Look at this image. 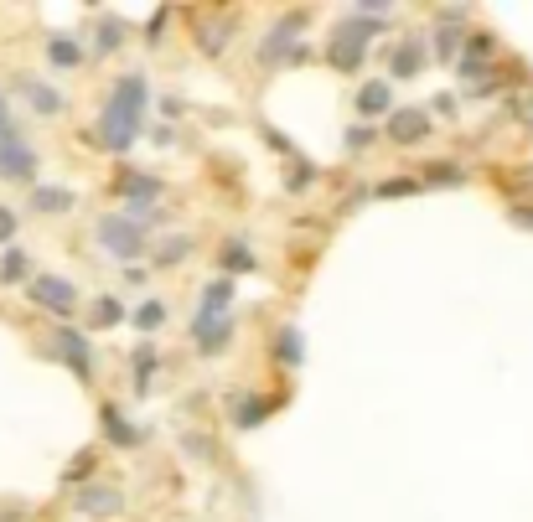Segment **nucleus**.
<instances>
[{"label": "nucleus", "mask_w": 533, "mask_h": 522, "mask_svg": "<svg viewBox=\"0 0 533 522\" xmlns=\"http://www.w3.org/2000/svg\"><path fill=\"white\" fill-rule=\"evenodd\" d=\"M37 150H32V140H26V135H16V140H6V145H0V176H6V181H21V187H26V181H37Z\"/></svg>", "instance_id": "obj_6"}, {"label": "nucleus", "mask_w": 533, "mask_h": 522, "mask_svg": "<svg viewBox=\"0 0 533 522\" xmlns=\"http://www.w3.org/2000/svg\"><path fill=\"white\" fill-rule=\"evenodd\" d=\"M73 202H78V197H73L68 187H37V192H32V207H37V212H68Z\"/></svg>", "instance_id": "obj_18"}, {"label": "nucleus", "mask_w": 533, "mask_h": 522, "mask_svg": "<svg viewBox=\"0 0 533 522\" xmlns=\"http://www.w3.org/2000/svg\"><path fill=\"white\" fill-rule=\"evenodd\" d=\"M161 321H166V305L161 300H145L140 311H135V331H156Z\"/></svg>", "instance_id": "obj_25"}, {"label": "nucleus", "mask_w": 533, "mask_h": 522, "mask_svg": "<svg viewBox=\"0 0 533 522\" xmlns=\"http://www.w3.org/2000/svg\"><path fill=\"white\" fill-rule=\"evenodd\" d=\"M78 512H88V517H120L125 512V497L114 486H83L78 491Z\"/></svg>", "instance_id": "obj_8"}, {"label": "nucleus", "mask_w": 533, "mask_h": 522, "mask_svg": "<svg viewBox=\"0 0 533 522\" xmlns=\"http://www.w3.org/2000/svg\"><path fill=\"white\" fill-rule=\"evenodd\" d=\"M270 409H280V398H239V404H233V424L254 429V424L270 419Z\"/></svg>", "instance_id": "obj_13"}, {"label": "nucleus", "mask_w": 533, "mask_h": 522, "mask_svg": "<svg viewBox=\"0 0 533 522\" xmlns=\"http://www.w3.org/2000/svg\"><path fill=\"white\" fill-rule=\"evenodd\" d=\"M301 357H306L301 331H295V326H285V331H280V362H285V367H301Z\"/></svg>", "instance_id": "obj_20"}, {"label": "nucleus", "mask_w": 533, "mask_h": 522, "mask_svg": "<svg viewBox=\"0 0 533 522\" xmlns=\"http://www.w3.org/2000/svg\"><path fill=\"white\" fill-rule=\"evenodd\" d=\"M409 192H420V181H409V176L383 181V187H378V197H409Z\"/></svg>", "instance_id": "obj_29"}, {"label": "nucleus", "mask_w": 533, "mask_h": 522, "mask_svg": "<svg viewBox=\"0 0 533 522\" xmlns=\"http://www.w3.org/2000/svg\"><path fill=\"white\" fill-rule=\"evenodd\" d=\"M492 52H497V42H492L487 32H477V37H471V42H466V63H487V57H492Z\"/></svg>", "instance_id": "obj_27"}, {"label": "nucleus", "mask_w": 533, "mask_h": 522, "mask_svg": "<svg viewBox=\"0 0 533 522\" xmlns=\"http://www.w3.org/2000/svg\"><path fill=\"white\" fill-rule=\"evenodd\" d=\"M228 305H233V280L223 274V280H213V285L202 290V311H197V321H218Z\"/></svg>", "instance_id": "obj_12"}, {"label": "nucleus", "mask_w": 533, "mask_h": 522, "mask_svg": "<svg viewBox=\"0 0 533 522\" xmlns=\"http://www.w3.org/2000/svg\"><path fill=\"white\" fill-rule=\"evenodd\" d=\"M420 68H425V47H420V42H399L394 57H389V73H394V78H414Z\"/></svg>", "instance_id": "obj_14"}, {"label": "nucleus", "mask_w": 533, "mask_h": 522, "mask_svg": "<svg viewBox=\"0 0 533 522\" xmlns=\"http://www.w3.org/2000/svg\"><path fill=\"white\" fill-rule=\"evenodd\" d=\"M0 280H6V285L26 280V249H6V254H0Z\"/></svg>", "instance_id": "obj_23"}, {"label": "nucleus", "mask_w": 533, "mask_h": 522, "mask_svg": "<svg viewBox=\"0 0 533 522\" xmlns=\"http://www.w3.org/2000/svg\"><path fill=\"white\" fill-rule=\"evenodd\" d=\"M192 342H197L202 357L223 352V347L233 342V321H228V316H218V321H197V326H192Z\"/></svg>", "instance_id": "obj_10"}, {"label": "nucleus", "mask_w": 533, "mask_h": 522, "mask_svg": "<svg viewBox=\"0 0 533 522\" xmlns=\"http://www.w3.org/2000/svg\"><path fill=\"white\" fill-rule=\"evenodd\" d=\"M16 88H21V99L32 104L42 119H52V114H63V94L57 88H47L42 78H16Z\"/></svg>", "instance_id": "obj_9"}, {"label": "nucleus", "mask_w": 533, "mask_h": 522, "mask_svg": "<svg viewBox=\"0 0 533 522\" xmlns=\"http://www.w3.org/2000/svg\"><path fill=\"white\" fill-rule=\"evenodd\" d=\"M301 26H306V11L280 16V21H275V32L264 37V47H259V63H270V68H275V63H301L306 47L295 42V37H301Z\"/></svg>", "instance_id": "obj_3"}, {"label": "nucleus", "mask_w": 533, "mask_h": 522, "mask_svg": "<svg viewBox=\"0 0 533 522\" xmlns=\"http://www.w3.org/2000/svg\"><path fill=\"white\" fill-rule=\"evenodd\" d=\"M358 109L373 119V114H394V88L383 83V78H373V83H363L358 88Z\"/></svg>", "instance_id": "obj_11"}, {"label": "nucleus", "mask_w": 533, "mask_h": 522, "mask_svg": "<svg viewBox=\"0 0 533 522\" xmlns=\"http://www.w3.org/2000/svg\"><path fill=\"white\" fill-rule=\"evenodd\" d=\"M120 321H125V305L114 295H99L94 300V326H120Z\"/></svg>", "instance_id": "obj_21"}, {"label": "nucleus", "mask_w": 533, "mask_h": 522, "mask_svg": "<svg viewBox=\"0 0 533 522\" xmlns=\"http://www.w3.org/2000/svg\"><path fill=\"white\" fill-rule=\"evenodd\" d=\"M104 435H109L114 445H120V450H130V445L140 440V435H135V424H125L114 404H104Z\"/></svg>", "instance_id": "obj_17"}, {"label": "nucleus", "mask_w": 533, "mask_h": 522, "mask_svg": "<svg viewBox=\"0 0 533 522\" xmlns=\"http://www.w3.org/2000/svg\"><path fill=\"white\" fill-rule=\"evenodd\" d=\"M21 130H16V119H11V104H6V88H0V145L6 140H16Z\"/></svg>", "instance_id": "obj_28"}, {"label": "nucleus", "mask_w": 533, "mask_h": 522, "mask_svg": "<svg viewBox=\"0 0 533 522\" xmlns=\"http://www.w3.org/2000/svg\"><path fill=\"white\" fill-rule=\"evenodd\" d=\"M99 243L114 254V259H140L145 254V228L140 223H130L125 212H109V218H99Z\"/></svg>", "instance_id": "obj_4"}, {"label": "nucleus", "mask_w": 533, "mask_h": 522, "mask_svg": "<svg viewBox=\"0 0 533 522\" xmlns=\"http://www.w3.org/2000/svg\"><path fill=\"white\" fill-rule=\"evenodd\" d=\"M47 63H57V68H78V63H83V47H78L73 37H47Z\"/></svg>", "instance_id": "obj_16"}, {"label": "nucleus", "mask_w": 533, "mask_h": 522, "mask_svg": "<svg viewBox=\"0 0 533 522\" xmlns=\"http://www.w3.org/2000/svg\"><path fill=\"white\" fill-rule=\"evenodd\" d=\"M435 42H440L435 52H440V57H446V63H451V57H456V42H461V37H451V32H440Z\"/></svg>", "instance_id": "obj_31"}, {"label": "nucleus", "mask_w": 533, "mask_h": 522, "mask_svg": "<svg viewBox=\"0 0 533 522\" xmlns=\"http://www.w3.org/2000/svg\"><path fill=\"white\" fill-rule=\"evenodd\" d=\"M425 181H435V187H461V166L456 161H430V171H425Z\"/></svg>", "instance_id": "obj_22"}, {"label": "nucleus", "mask_w": 533, "mask_h": 522, "mask_svg": "<svg viewBox=\"0 0 533 522\" xmlns=\"http://www.w3.org/2000/svg\"><path fill=\"white\" fill-rule=\"evenodd\" d=\"M383 135H389L394 145H420L430 135V114L425 109H394L389 125H383Z\"/></svg>", "instance_id": "obj_7"}, {"label": "nucleus", "mask_w": 533, "mask_h": 522, "mask_svg": "<svg viewBox=\"0 0 533 522\" xmlns=\"http://www.w3.org/2000/svg\"><path fill=\"white\" fill-rule=\"evenodd\" d=\"M11 238H16V212H11V207H0V249H6Z\"/></svg>", "instance_id": "obj_30"}, {"label": "nucleus", "mask_w": 533, "mask_h": 522, "mask_svg": "<svg viewBox=\"0 0 533 522\" xmlns=\"http://www.w3.org/2000/svg\"><path fill=\"white\" fill-rule=\"evenodd\" d=\"M373 135H378V130H352V135H347V145H352V150H363Z\"/></svg>", "instance_id": "obj_32"}, {"label": "nucleus", "mask_w": 533, "mask_h": 522, "mask_svg": "<svg viewBox=\"0 0 533 522\" xmlns=\"http://www.w3.org/2000/svg\"><path fill=\"white\" fill-rule=\"evenodd\" d=\"M26 300L42 305V311H52V316H73L78 311V290L68 280H57V274H37L32 290H26Z\"/></svg>", "instance_id": "obj_5"}, {"label": "nucleus", "mask_w": 533, "mask_h": 522, "mask_svg": "<svg viewBox=\"0 0 533 522\" xmlns=\"http://www.w3.org/2000/svg\"><path fill=\"white\" fill-rule=\"evenodd\" d=\"M125 37H130V26H125L120 16H104V26H99V52H120Z\"/></svg>", "instance_id": "obj_19"}, {"label": "nucleus", "mask_w": 533, "mask_h": 522, "mask_svg": "<svg viewBox=\"0 0 533 522\" xmlns=\"http://www.w3.org/2000/svg\"><path fill=\"white\" fill-rule=\"evenodd\" d=\"M47 357H63L83 383H94V373H99V357H94V347H88V336L78 326H57L47 336Z\"/></svg>", "instance_id": "obj_2"}, {"label": "nucleus", "mask_w": 533, "mask_h": 522, "mask_svg": "<svg viewBox=\"0 0 533 522\" xmlns=\"http://www.w3.org/2000/svg\"><path fill=\"white\" fill-rule=\"evenodd\" d=\"M513 223H518V228H533V207H528V202L513 207Z\"/></svg>", "instance_id": "obj_33"}, {"label": "nucleus", "mask_w": 533, "mask_h": 522, "mask_svg": "<svg viewBox=\"0 0 533 522\" xmlns=\"http://www.w3.org/2000/svg\"><path fill=\"white\" fill-rule=\"evenodd\" d=\"M151 373H156V352L151 347H135V388L140 393L151 388Z\"/></svg>", "instance_id": "obj_24"}, {"label": "nucleus", "mask_w": 533, "mask_h": 522, "mask_svg": "<svg viewBox=\"0 0 533 522\" xmlns=\"http://www.w3.org/2000/svg\"><path fill=\"white\" fill-rule=\"evenodd\" d=\"M218 259H223V269L228 274H254V249H249V243L244 238H233V243H223V249H218Z\"/></svg>", "instance_id": "obj_15"}, {"label": "nucleus", "mask_w": 533, "mask_h": 522, "mask_svg": "<svg viewBox=\"0 0 533 522\" xmlns=\"http://www.w3.org/2000/svg\"><path fill=\"white\" fill-rule=\"evenodd\" d=\"M145 104H151V83H145V73L114 78L109 99H104V114H99V125L88 130V140L114 150V156H125V150L140 140V130H145Z\"/></svg>", "instance_id": "obj_1"}, {"label": "nucleus", "mask_w": 533, "mask_h": 522, "mask_svg": "<svg viewBox=\"0 0 533 522\" xmlns=\"http://www.w3.org/2000/svg\"><path fill=\"white\" fill-rule=\"evenodd\" d=\"M192 254V238H166V249L156 254V264H182Z\"/></svg>", "instance_id": "obj_26"}]
</instances>
